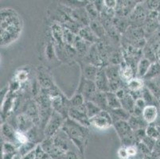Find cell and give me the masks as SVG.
I'll return each instance as SVG.
<instances>
[{
    "instance_id": "36",
    "label": "cell",
    "mask_w": 160,
    "mask_h": 159,
    "mask_svg": "<svg viewBox=\"0 0 160 159\" xmlns=\"http://www.w3.org/2000/svg\"><path fill=\"white\" fill-rule=\"evenodd\" d=\"M146 135L156 140L160 138V128L153 124H149L146 128Z\"/></svg>"
},
{
    "instance_id": "19",
    "label": "cell",
    "mask_w": 160,
    "mask_h": 159,
    "mask_svg": "<svg viewBox=\"0 0 160 159\" xmlns=\"http://www.w3.org/2000/svg\"><path fill=\"white\" fill-rule=\"evenodd\" d=\"M110 115H111L113 123L117 121H128V119H130L131 115L128 112H127L126 110H124L123 108L120 107V108L115 109V110H110L108 111Z\"/></svg>"
},
{
    "instance_id": "6",
    "label": "cell",
    "mask_w": 160,
    "mask_h": 159,
    "mask_svg": "<svg viewBox=\"0 0 160 159\" xmlns=\"http://www.w3.org/2000/svg\"><path fill=\"white\" fill-rule=\"evenodd\" d=\"M68 117L79 123V124L85 127H88L89 126H91L90 119L87 116L85 103L78 107H70L69 110V114H68Z\"/></svg>"
},
{
    "instance_id": "24",
    "label": "cell",
    "mask_w": 160,
    "mask_h": 159,
    "mask_svg": "<svg viewBox=\"0 0 160 159\" xmlns=\"http://www.w3.org/2000/svg\"><path fill=\"white\" fill-rule=\"evenodd\" d=\"M92 102H93L95 104H97L99 107L102 111H108V107L107 102V96L105 92L98 91L93 96L92 100Z\"/></svg>"
},
{
    "instance_id": "46",
    "label": "cell",
    "mask_w": 160,
    "mask_h": 159,
    "mask_svg": "<svg viewBox=\"0 0 160 159\" xmlns=\"http://www.w3.org/2000/svg\"><path fill=\"white\" fill-rule=\"evenodd\" d=\"M20 82H18L17 80H15V81H12V82L11 83V84H10L9 86V90L11 92H16L17 90L19 89L20 87Z\"/></svg>"
},
{
    "instance_id": "12",
    "label": "cell",
    "mask_w": 160,
    "mask_h": 159,
    "mask_svg": "<svg viewBox=\"0 0 160 159\" xmlns=\"http://www.w3.org/2000/svg\"><path fill=\"white\" fill-rule=\"evenodd\" d=\"M69 14L72 19L79 25H82L83 26H89L91 20H90L89 17H88V14H87L85 8L70 9Z\"/></svg>"
},
{
    "instance_id": "4",
    "label": "cell",
    "mask_w": 160,
    "mask_h": 159,
    "mask_svg": "<svg viewBox=\"0 0 160 159\" xmlns=\"http://www.w3.org/2000/svg\"><path fill=\"white\" fill-rule=\"evenodd\" d=\"M65 119L61 114L53 111L51 117L48 121L44 129V133L46 138H53L58 132L62 130Z\"/></svg>"
},
{
    "instance_id": "16",
    "label": "cell",
    "mask_w": 160,
    "mask_h": 159,
    "mask_svg": "<svg viewBox=\"0 0 160 159\" xmlns=\"http://www.w3.org/2000/svg\"><path fill=\"white\" fill-rule=\"evenodd\" d=\"M158 114H159V110L158 107L153 105H148L142 110V117L148 124H151L156 120Z\"/></svg>"
},
{
    "instance_id": "51",
    "label": "cell",
    "mask_w": 160,
    "mask_h": 159,
    "mask_svg": "<svg viewBox=\"0 0 160 159\" xmlns=\"http://www.w3.org/2000/svg\"><path fill=\"white\" fill-rule=\"evenodd\" d=\"M151 124L155 125V126L157 127L160 128V112H159V114H158V117H157L156 120H155L153 123H151Z\"/></svg>"
},
{
    "instance_id": "15",
    "label": "cell",
    "mask_w": 160,
    "mask_h": 159,
    "mask_svg": "<svg viewBox=\"0 0 160 159\" xmlns=\"http://www.w3.org/2000/svg\"><path fill=\"white\" fill-rule=\"evenodd\" d=\"M29 141L35 144L42 143L46 138L44 133V130H42L39 126H34L32 129L27 133Z\"/></svg>"
},
{
    "instance_id": "48",
    "label": "cell",
    "mask_w": 160,
    "mask_h": 159,
    "mask_svg": "<svg viewBox=\"0 0 160 159\" xmlns=\"http://www.w3.org/2000/svg\"><path fill=\"white\" fill-rule=\"evenodd\" d=\"M146 106H147L146 103H145V101L142 100V98H139L136 100V107H139V108L143 110Z\"/></svg>"
},
{
    "instance_id": "40",
    "label": "cell",
    "mask_w": 160,
    "mask_h": 159,
    "mask_svg": "<svg viewBox=\"0 0 160 159\" xmlns=\"http://www.w3.org/2000/svg\"><path fill=\"white\" fill-rule=\"evenodd\" d=\"M148 45L151 46L152 50H153L154 53H155L156 62H158V63L160 64V41H158V42H154V43L152 44H148Z\"/></svg>"
},
{
    "instance_id": "44",
    "label": "cell",
    "mask_w": 160,
    "mask_h": 159,
    "mask_svg": "<svg viewBox=\"0 0 160 159\" xmlns=\"http://www.w3.org/2000/svg\"><path fill=\"white\" fill-rule=\"evenodd\" d=\"M117 2L118 1H114V0H105L104 1V7L105 8L110 9V10H116Z\"/></svg>"
},
{
    "instance_id": "5",
    "label": "cell",
    "mask_w": 160,
    "mask_h": 159,
    "mask_svg": "<svg viewBox=\"0 0 160 159\" xmlns=\"http://www.w3.org/2000/svg\"><path fill=\"white\" fill-rule=\"evenodd\" d=\"M149 12L150 11L146 7L145 3L137 4L128 16L129 25L136 27H142V25L144 23Z\"/></svg>"
},
{
    "instance_id": "32",
    "label": "cell",
    "mask_w": 160,
    "mask_h": 159,
    "mask_svg": "<svg viewBox=\"0 0 160 159\" xmlns=\"http://www.w3.org/2000/svg\"><path fill=\"white\" fill-rule=\"evenodd\" d=\"M85 41L81 39L79 36H78V38L76 40L75 43L73 45V48L76 49L77 52L81 55H85L88 51V46Z\"/></svg>"
},
{
    "instance_id": "27",
    "label": "cell",
    "mask_w": 160,
    "mask_h": 159,
    "mask_svg": "<svg viewBox=\"0 0 160 159\" xmlns=\"http://www.w3.org/2000/svg\"><path fill=\"white\" fill-rule=\"evenodd\" d=\"M106 96H107V102L108 107V111L115 110V109L122 107L120 99L116 96V93L109 92L106 93Z\"/></svg>"
},
{
    "instance_id": "45",
    "label": "cell",
    "mask_w": 160,
    "mask_h": 159,
    "mask_svg": "<svg viewBox=\"0 0 160 159\" xmlns=\"http://www.w3.org/2000/svg\"><path fill=\"white\" fill-rule=\"evenodd\" d=\"M126 148H127V151L129 155V157H136L138 152V148L136 146H130V147H128Z\"/></svg>"
},
{
    "instance_id": "52",
    "label": "cell",
    "mask_w": 160,
    "mask_h": 159,
    "mask_svg": "<svg viewBox=\"0 0 160 159\" xmlns=\"http://www.w3.org/2000/svg\"><path fill=\"white\" fill-rule=\"evenodd\" d=\"M158 22H159V25H160V11L158 12Z\"/></svg>"
},
{
    "instance_id": "35",
    "label": "cell",
    "mask_w": 160,
    "mask_h": 159,
    "mask_svg": "<svg viewBox=\"0 0 160 159\" xmlns=\"http://www.w3.org/2000/svg\"><path fill=\"white\" fill-rule=\"evenodd\" d=\"M69 102H70L71 107H78L81 105L85 104V100L84 98V96L81 94L80 92H77L75 94L73 95L72 98L69 100Z\"/></svg>"
},
{
    "instance_id": "2",
    "label": "cell",
    "mask_w": 160,
    "mask_h": 159,
    "mask_svg": "<svg viewBox=\"0 0 160 159\" xmlns=\"http://www.w3.org/2000/svg\"><path fill=\"white\" fill-rule=\"evenodd\" d=\"M62 130L82 154L88 137V127H85L69 118H67L65 119Z\"/></svg>"
},
{
    "instance_id": "18",
    "label": "cell",
    "mask_w": 160,
    "mask_h": 159,
    "mask_svg": "<svg viewBox=\"0 0 160 159\" xmlns=\"http://www.w3.org/2000/svg\"><path fill=\"white\" fill-rule=\"evenodd\" d=\"M104 71H105V73L107 75L109 81L122 80L121 76H120V65H108L106 68H104Z\"/></svg>"
},
{
    "instance_id": "37",
    "label": "cell",
    "mask_w": 160,
    "mask_h": 159,
    "mask_svg": "<svg viewBox=\"0 0 160 159\" xmlns=\"http://www.w3.org/2000/svg\"><path fill=\"white\" fill-rule=\"evenodd\" d=\"M142 54H143V57L149 60L151 63H155V62H156L155 53H154L153 50H152L151 47L148 45V44H147L146 46L142 48Z\"/></svg>"
},
{
    "instance_id": "13",
    "label": "cell",
    "mask_w": 160,
    "mask_h": 159,
    "mask_svg": "<svg viewBox=\"0 0 160 159\" xmlns=\"http://www.w3.org/2000/svg\"><path fill=\"white\" fill-rule=\"evenodd\" d=\"M97 86L98 91L102 92H110V84H109V80L108 78L107 75L105 73L104 68H100L97 77L96 78V81H94Z\"/></svg>"
},
{
    "instance_id": "3",
    "label": "cell",
    "mask_w": 160,
    "mask_h": 159,
    "mask_svg": "<svg viewBox=\"0 0 160 159\" xmlns=\"http://www.w3.org/2000/svg\"><path fill=\"white\" fill-rule=\"evenodd\" d=\"M113 127L121 141L123 147L136 146V143H138L134 131L128 124V121H117L113 123Z\"/></svg>"
},
{
    "instance_id": "53",
    "label": "cell",
    "mask_w": 160,
    "mask_h": 159,
    "mask_svg": "<svg viewBox=\"0 0 160 159\" xmlns=\"http://www.w3.org/2000/svg\"><path fill=\"white\" fill-rule=\"evenodd\" d=\"M158 110H159V112H160V100H158Z\"/></svg>"
},
{
    "instance_id": "39",
    "label": "cell",
    "mask_w": 160,
    "mask_h": 159,
    "mask_svg": "<svg viewBox=\"0 0 160 159\" xmlns=\"http://www.w3.org/2000/svg\"><path fill=\"white\" fill-rule=\"evenodd\" d=\"M2 154H17L18 153V147L11 142H6L2 145Z\"/></svg>"
},
{
    "instance_id": "47",
    "label": "cell",
    "mask_w": 160,
    "mask_h": 159,
    "mask_svg": "<svg viewBox=\"0 0 160 159\" xmlns=\"http://www.w3.org/2000/svg\"><path fill=\"white\" fill-rule=\"evenodd\" d=\"M53 46L52 44H49L47 46V48H46V55H47L48 58L49 59H52L53 57Z\"/></svg>"
},
{
    "instance_id": "50",
    "label": "cell",
    "mask_w": 160,
    "mask_h": 159,
    "mask_svg": "<svg viewBox=\"0 0 160 159\" xmlns=\"http://www.w3.org/2000/svg\"><path fill=\"white\" fill-rule=\"evenodd\" d=\"M65 159H78V156L73 151H69L65 154Z\"/></svg>"
},
{
    "instance_id": "22",
    "label": "cell",
    "mask_w": 160,
    "mask_h": 159,
    "mask_svg": "<svg viewBox=\"0 0 160 159\" xmlns=\"http://www.w3.org/2000/svg\"><path fill=\"white\" fill-rule=\"evenodd\" d=\"M134 75H135V70L131 65H128L126 62L120 65V76L123 81H124L126 84L128 81L135 77Z\"/></svg>"
},
{
    "instance_id": "14",
    "label": "cell",
    "mask_w": 160,
    "mask_h": 159,
    "mask_svg": "<svg viewBox=\"0 0 160 159\" xmlns=\"http://www.w3.org/2000/svg\"><path fill=\"white\" fill-rule=\"evenodd\" d=\"M16 131L17 130H14V127L11 126L10 123H3L1 127L2 136L6 140V142H11L18 148V142L16 140Z\"/></svg>"
},
{
    "instance_id": "1",
    "label": "cell",
    "mask_w": 160,
    "mask_h": 159,
    "mask_svg": "<svg viewBox=\"0 0 160 159\" xmlns=\"http://www.w3.org/2000/svg\"><path fill=\"white\" fill-rule=\"evenodd\" d=\"M22 30L19 14L11 8L1 11V46H7L15 42Z\"/></svg>"
},
{
    "instance_id": "30",
    "label": "cell",
    "mask_w": 160,
    "mask_h": 159,
    "mask_svg": "<svg viewBox=\"0 0 160 159\" xmlns=\"http://www.w3.org/2000/svg\"><path fill=\"white\" fill-rule=\"evenodd\" d=\"M88 26L91 28V30H92V32L95 33V35L98 38L104 36V33H105L104 26L103 23L100 22V21H98V20H92V21H90Z\"/></svg>"
},
{
    "instance_id": "9",
    "label": "cell",
    "mask_w": 160,
    "mask_h": 159,
    "mask_svg": "<svg viewBox=\"0 0 160 159\" xmlns=\"http://www.w3.org/2000/svg\"><path fill=\"white\" fill-rule=\"evenodd\" d=\"M158 14V12L157 11H150L144 23L142 25V29L144 30L145 33L149 34V36L160 28Z\"/></svg>"
},
{
    "instance_id": "26",
    "label": "cell",
    "mask_w": 160,
    "mask_h": 159,
    "mask_svg": "<svg viewBox=\"0 0 160 159\" xmlns=\"http://www.w3.org/2000/svg\"><path fill=\"white\" fill-rule=\"evenodd\" d=\"M141 98L144 100L145 103H146L147 106L148 105H153V106H158V100H157V98L154 96V94L148 89V87L145 86L143 87V89L142 90V96H141Z\"/></svg>"
},
{
    "instance_id": "21",
    "label": "cell",
    "mask_w": 160,
    "mask_h": 159,
    "mask_svg": "<svg viewBox=\"0 0 160 159\" xmlns=\"http://www.w3.org/2000/svg\"><path fill=\"white\" fill-rule=\"evenodd\" d=\"M151 62L149 60L146 59L144 57H142L139 61V63L137 64L136 67V73H137V77L141 79H143L147 72H148L150 67L151 65Z\"/></svg>"
},
{
    "instance_id": "31",
    "label": "cell",
    "mask_w": 160,
    "mask_h": 159,
    "mask_svg": "<svg viewBox=\"0 0 160 159\" xmlns=\"http://www.w3.org/2000/svg\"><path fill=\"white\" fill-rule=\"evenodd\" d=\"M37 147H38L37 144L33 143V142L29 141V142L22 144V145H21L19 147H18V154H19L21 157H23V156L27 155V154L30 153L31 151H34Z\"/></svg>"
},
{
    "instance_id": "33",
    "label": "cell",
    "mask_w": 160,
    "mask_h": 159,
    "mask_svg": "<svg viewBox=\"0 0 160 159\" xmlns=\"http://www.w3.org/2000/svg\"><path fill=\"white\" fill-rule=\"evenodd\" d=\"M85 106H86V112H87V116H88L89 119L93 118L96 116L98 113L101 112V109L97 106V104L92 101L85 102Z\"/></svg>"
},
{
    "instance_id": "17",
    "label": "cell",
    "mask_w": 160,
    "mask_h": 159,
    "mask_svg": "<svg viewBox=\"0 0 160 159\" xmlns=\"http://www.w3.org/2000/svg\"><path fill=\"white\" fill-rule=\"evenodd\" d=\"M78 36L85 41L88 43H94L97 42L98 40V37L95 35V33L92 32L89 26H83L80 29L79 32H78Z\"/></svg>"
},
{
    "instance_id": "43",
    "label": "cell",
    "mask_w": 160,
    "mask_h": 159,
    "mask_svg": "<svg viewBox=\"0 0 160 159\" xmlns=\"http://www.w3.org/2000/svg\"><path fill=\"white\" fill-rule=\"evenodd\" d=\"M118 156L120 157V159H128L129 158V155L128 154L127 151V148L125 147H122L119 149V151L117 152Z\"/></svg>"
},
{
    "instance_id": "23",
    "label": "cell",
    "mask_w": 160,
    "mask_h": 159,
    "mask_svg": "<svg viewBox=\"0 0 160 159\" xmlns=\"http://www.w3.org/2000/svg\"><path fill=\"white\" fill-rule=\"evenodd\" d=\"M128 124L130 125V127L134 131L140 129H146L148 125H149L144 119H142V116L136 117V116H131L130 119H128Z\"/></svg>"
},
{
    "instance_id": "7",
    "label": "cell",
    "mask_w": 160,
    "mask_h": 159,
    "mask_svg": "<svg viewBox=\"0 0 160 159\" xmlns=\"http://www.w3.org/2000/svg\"><path fill=\"white\" fill-rule=\"evenodd\" d=\"M90 124L97 129L104 130L113 125V122L109 112L101 111L97 116L90 119Z\"/></svg>"
},
{
    "instance_id": "34",
    "label": "cell",
    "mask_w": 160,
    "mask_h": 159,
    "mask_svg": "<svg viewBox=\"0 0 160 159\" xmlns=\"http://www.w3.org/2000/svg\"><path fill=\"white\" fill-rule=\"evenodd\" d=\"M85 10L87 11V14H88V17H89L90 20H98L99 14L100 13L98 12V11L96 8L95 5H94L93 2H89L87 6L85 7Z\"/></svg>"
},
{
    "instance_id": "10",
    "label": "cell",
    "mask_w": 160,
    "mask_h": 159,
    "mask_svg": "<svg viewBox=\"0 0 160 159\" xmlns=\"http://www.w3.org/2000/svg\"><path fill=\"white\" fill-rule=\"evenodd\" d=\"M34 126L35 125L33 123V120L23 112L16 116L15 127L17 131L27 134Z\"/></svg>"
},
{
    "instance_id": "8",
    "label": "cell",
    "mask_w": 160,
    "mask_h": 159,
    "mask_svg": "<svg viewBox=\"0 0 160 159\" xmlns=\"http://www.w3.org/2000/svg\"><path fill=\"white\" fill-rule=\"evenodd\" d=\"M78 92L84 96L85 102H88L92 101L93 96L98 92V89H97L94 81H88V80H87V79L83 77L82 79H81V83H80V86L78 87Z\"/></svg>"
},
{
    "instance_id": "38",
    "label": "cell",
    "mask_w": 160,
    "mask_h": 159,
    "mask_svg": "<svg viewBox=\"0 0 160 159\" xmlns=\"http://www.w3.org/2000/svg\"><path fill=\"white\" fill-rule=\"evenodd\" d=\"M63 2L70 9H78L85 8L89 1H64Z\"/></svg>"
},
{
    "instance_id": "11",
    "label": "cell",
    "mask_w": 160,
    "mask_h": 159,
    "mask_svg": "<svg viewBox=\"0 0 160 159\" xmlns=\"http://www.w3.org/2000/svg\"><path fill=\"white\" fill-rule=\"evenodd\" d=\"M23 113L27 115L33 120L35 126L40 127V111L36 100H30L27 102Z\"/></svg>"
},
{
    "instance_id": "28",
    "label": "cell",
    "mask_w": 160,
    "mask_h": 159,
    "mask_svg": "<svg viewBox=\"0 0 160 159\" xmlns=\"http://www.w3.org/2000/svg\"><path fill=\"white\" fill-rule=\"evenodd\" d=\"M120 103H121V107L124 110L128 112L129 113L132 115V112H133L135 106H136V100L130 95V93H128L125 97H123L122 100H120Z\"/></svg>"
},
{
    "instance_id": "41",
    "label": "cell",
    "mask_w": 160,
    "mask_h": 159,
    "mask_svg": "<svg viewBox=\"0 0 160 159\" xmlns=\"http://www.w3.org/2000/svg\"><path fill=\"white\" fill-rule=\"evenodd\" d=\"M141 142L144 144V145L149 149L150 151H153L154 147H155V143H156V139H155V138H151V137L146 135L144 138H142Z\"/></svg>"
},
{
    "instance_id": "29",
    "label": "cell",
    "mask_w": 160,
    "mask_h": 159,
    "mask_svg": "<svg viewBox=\"0 0 160 159\" xmlns=\"http://www.w3.org/2000/svg\"><path fill=\"white\" fill-rule=\"evenodd\" d=\"M158 77H160V64L158 62H155L151 64L148 72H147L142 80L144 81H148Z\"/></svg>"
},
{
    "instance_id": "42",
    "label": "cell",
    "mask_w": 160,
    "mask_h": 159,
    "mask_svg": "<svg viewBox=\"0 0 160 159\" xmlns=\"http://www.w3.org/2000/svg\"><path fill=\"white\" fill-rule=\"evenodd\" d=\"M28 78V72L24 71V70H21L17 73L16 75V80L18 81V82L22 83L26 81Z\"/></svg>"
},
{
    "instance_id": "49",
    "label": "cell",
    "mask_w": 160,
    "mask_h": 159,
    "mask_svg": "<svg viewBox=\"0 0 160 159\" xmlns=\"http://www.w3.org/2000/svg\"><path fill=\"white\" fill-rule=\"evenodd\" d=\"M22 159H37V154H36V149L34 151H31L30 153L27 154V155L22 157Z\"/></svg>"
},
{
    "instance_id": "20",
    "label": "cell",
    "mask_w": 160,
    "mask_h": 159,
    "mask_svg": "<svg viewBox=\"0 0 160 159\" xmlns=\"http://www.w3.org/2000/svg\"><path fill=\"white\" fill-rule=\"evenodd\" d=\"M100 68L94 65L88 63L83 67V76L88 81H95Z\"/></svg>"
},
{
    "instance_id": "25",
    "label": "cell",
    "mask_w": 160,
    "mask_h": 159,
    "mask_svg": "<svg viewBox=\"0 0 160 159\" xmlns=\"http://www.w3.org/2000/svg\"><path fill=\"white\" fill-rule=\"evenodd\" d=\"M145 86L153 93L157 100H160V77L152 79L151 81H144Z\"/></svg>"
}]
</instances>
